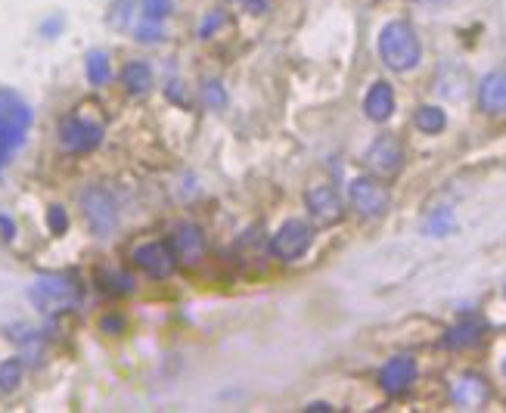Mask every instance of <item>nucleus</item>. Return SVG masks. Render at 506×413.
<instances>
[{
	"label": "nucleus",
	"mask_w": 506,
	"mask_h": 413,
	"mask_svg": "<svg viewBox=\"0 0 506 413\" xmlns=\"http://www.w3.org/2000/svg\"><path fill=\"white\" fill-rule=\"evenodd\" d=\"M47 224H50V234H56V236L66 234V230H69V215H66V208H62V206H50Z\"/></svg>",
	"instance_id": "28"
},
{
	"label": "nucleus",
	"mask_w": 506,
	"mask_h": 413,
	"mask_svg": "<svg viewBox=\"0 0 506 413\" xmlns=\"http://www.w3.org/2000/svg\"><path fill=\"white\" fill-rule=\"evenodd\" d=\"M414 125H416V130H423V134L435 137L447 128V115L441 106H419L414 112Z\"/></svg>",
	"instance_id": "20"
},
{
	"label": "nucleus",
	"mask_w": 506,
	"mask_h": 413,
	"mask_svg": "<svg viewBox=\"0 0 506 413\" xmlns=\"http://www.w3.org/2000/svg\"><path fill=\"white\" fill-rule=\"evenodd\" d=\"M376 47H379V60L392 72H414L419 60H423V43H419L416 28L404 19L382 25Z\"/></svg>",
	"instance_id": "1"
},
{
	"label": "nucleus",
	"mask_w": 506,
	"mask_h": 413,
	"mask_svg": "<svg viewBox=\"0 0 506 413\" xmlns=\"http://www.w3.org/2000/svg\"><path fill=\"white\" fill-rule=\"evenodd\" d=\"M28 299L41 314H66L81 302V286L69 274H41L28 289Z\"/></svg>",
	"instance_id": "3"
},
{
	"label": "nucleus",
	"mask_w": 506,
	"mask_h": 413,
	"mask_svg": "<svg viewBox=\"0 0 506 413\" xmlns=\"http://www.w3.org/2000/svg\"><path fill=\"white\" fill-rule=\"evenodd\" d=\"M488 395H491L488 382H484L482 376H475V373L460 376V379L453 382V389H451L453 404L463 408V410H479L482 404L488 401Z\"/></svg>",
	"instance_id": "14"
},
{
	"label": "nucleus",
	"mask_w": 506,
	"mask_h": 413,
	"mask_svg": "<svg viewBox=\"0 0 506 413\" xmlns=\"http://www.w3.org/2000/svg\"><path fill=\"white\" fill-rule=\"evenodd\" d=\"M23 376H25L23 358H6V360H0V391H4V395L16 391L19 382H23Z\"/></svg>",
	"instance_id": "21"
},
{
	"label": "nucleus",
	"mask_w": 506,
	"mask_h": 413,
	"mask_svg": "<svg viewBox=\"0 0 506 413\" xmlns=\"http://www.w3.org/2000/svg\"><path fill=\"white\" fill-rule=\"evenodd\" d=\"M156 78H153V65L143 62V60H131L125 62V69H121V87H125L128 97L140 100V97H149V91H153Z\"/></svg>",
	"instance_id": "16"
},
{
	"label": "nucleus",
	"mask_w": 506,
	"mask_h": 413,
	"mask_svg": "<svg viewBox=\"0 0 506 413\" xmlns=\"http://www.w3.org/2000/svg\"><path fill=\"white\" fill-rule=\"evenodd\" d=\"M416 373H419L416 360L410 358V354H395V358H388L379 370V389L392 398L407 395L416 382Z\"/></svg>",
	"instance_id": "12"
},
{
	"label": "nucleus",
	"mask_w": 506,
	"mask_h": 413,
	"mask_svg": "<svg viewBox=\"0 0 506 413\" xmlns=\"http://www.w3.org/2000/svg\"><path fill=\"white\" fill-rule=\"evenodd\" d=\"M175 13V0H140V16L165 22Z\"/></svg>",
	"instance_id": "25"
},
{
	"label": "nucleus",
	"mask_w": 506,
	"mask_h": 413,
	"mask_svg": "<svg viewBox=\"0 0 506 413\" xmlns=\"http://www.w3.org/2000/svg\"><path fill=\"white\" fill-rule=\"evenodd\" d=\"M165 28H162V22H156V19H147V16H140V22H134V38L140 41V43H158L165 38Z\"/></svg>",
	"instance_id": "23"
},
{
	"label": "nucleus",
	"mask_w": 506,
	"mask_h": 413,
	"mask_svg": "<svg viewBox=\"0 0 506 413\" xmlns=\"http://www.w3.org/2000/svg\"><path fill=\"white\" fill-rule=\"evenodd\" d=\"M484 339V323L479 321H463L457 326L444 332V345L453 348V351H463V348H475Z\"/></svg>",
	"instance_id": "17"
},
{
	"label": "nucleus",
	"mask_w": 506,
	"mask_h": 413,
	"mask_svg": "<svg viewBox=\"0 0 506 413\" xmlns=\"http://www.w3.org/2000/svg\"><path fill=\"white\" fill-rule=\"evenodd\" d=\"M236 4L245 13H252V16H262V13H267V6H271V0H236Z\"/></svg>",
	"instance_id": "30"
},
{
	"label": "nucleus",
	"mask_w": 506,
	"mask_h": 413,
	"mask_svg": "<svg viewBox=\"0 0 506 413\" xmlns=\"http://www.w3.org/2000/svg\"><path fill=\"white\" fill-rule=\"evenodd\" d=\"M503 376H506V360H503Z\"/></svg>",
	"instance_id": "37"
},
{
	"label": "nucleus",
	"mask_w": 506,
	"mask_h": 413,
	"mask_svg": "<svg viewBox=\"0 0 506 413\" xmlns=\"http://www.w3.org/2000/svg\"><path fill=\"white\" fill-rule=\"evenodd\" d=\"M310 239H314L310 224L295 221V217H292V221H286L283 227L273 234L271 252H273V258H280V261H299L310 249Z\"/></svg>",
	"instance_id": "10"
},
{
	"label": "nucleus",
	"mask_w": 506,
	"mask_h": 413,
	"mask_svg": "<svg viewBox=\"0 0 506 413\" xmlns=\"http://www.w3.org/2000/svg\"><path fill=\"white\" fill-rule=\"evenodd\" d=\"M78 208L93 236H110L119 227V199L110 187L91 184L78 193Z\"/></svg>",
	"instance_id": "4"
},
{
	"label": "nucleus",
	"mask_w": 506,
	"mask_h": 413,
	"mask_svg": "<svg viewBox=\"0 0 506 413\" xmlns=\"http://www.w3.org/2000/svg\"><path fill=\"white\" fill-rule=\"evenodd\" d=\"M364 112L370 121H388L395 115V87L388 82H373L364 97Z\"/></svg>",
	"instance_id": "15"
},
{
	"label": "nucleus",
	"mask_w": 506,
	"mask_h": 413,
	"mask_svg": "<svg viewBox=\"0 0 506 413\" xmlns=\"http://www.w3.org/2000/svg\"><path fill=\"white\" fill-rule=\"evenodd\" d=\"M97 283L103 293L110 295H131L134 293V277L128 271H119V267H110V271H100Z\"/></svg>",
	"instance_id": "19"
},
{
	"label": "nucleus",
	"mask_w": 506,
	"mask_h": 413,
	"mask_svg": "<svg viewBox=\"0 0 506 413\" xmlns=\"http://www.w3.org/2000/svg\"><path fill=\"white\" fill-rule=\"evenodd\" d=\"M131 264L137 271H143L147 277L153 280H168L171 274L177 271V258L171 252L168 243L162 239H149V243H140L131 249Z\"/></svg>",
	"instance_id": "8"
},
{
	"label": "nucleus",
	"mask_w": 506,
	"mask_h": 413,
	"mask_svg": "<svg viewBox=\"0 0 506 413\" xmlns=\"http://www.w3.org/2000/svg\"><path fill=\"white\" fill-rule=\"evenodd\" d=\"M305 208L317 227H332V224H339L345 217L342 196H339L336 187H329V184L310 187V190L305 193Z\"/></svg>",
	"instance_id": "9"
},
{
	"label": "nucleus",
	"mask_w": 506,
	"mask_h": 413,
	"mask_svg": "<svg viewBox=\"0 0 506 413\" xmlns=\"http://www.w3.org/2000/svg\"><path fill=\"white\" fill-rule=\"evenodd\" d=\"M479 109L491 119L506 115V69L488 72L479 82Z\"/></svg>",
	"instance_id": "13"
},
{
	"label": "nucleus",
	"mask_w": 506,
	"mask_h": 413,
	"mask_svg": "<svg viewBox=\"0 0 506 413\" xmlns=\"http://www.w3.org/2000/svg\"><path fill=\"white\" fill-rule=\"evenodd\" d=\"M202 103L208 109H221L227 106V91H224L221 82H205L202 84Z\"/></svg>",
	"instance_id": "27"
},
{
	"label": "nucleus",
	"mask_w": 506,
	"mask_h": 413,
	"mask_svg": "<svg viewBox=\"0 0 506 413\" xmlns=\"http://www.w3.org/2000/svg\"><path fill=\"white\" fill-rule=\"evenodd\" d=\"M91 106H81L78 112L66 115V119L60 121V130H56V137H60V147L69 152V156H88L103 143V134H106V121L103 115L97 112H88Z\"/></svg>",
	"instance_id": "2"
},
{
	"label": "nucleus",
	"mask_w": 506,
	"mask_h": 413,
	"mask_svg": "<svg viewBox=\"0 0 506 413\" xmlns=\"http://www.w3.org/2000/svg\"><path fill=\"white\" fill-rule=\"evenodd\" d=\"M6 158H10V152H4V149H0V171H4V165H6Z\"/></svg>",
	"instance_id": "35"
},
{
	"label": "nucleus",
	"mask_w": 506,
	"mask_h": 413,
	"mask_svg": "<svg viewBox=\"0 0 506 413\" xmlns=\"http://www.w3.org/2000/svg\"><path fill=\"white\" fill-rule=\"evenodd\" d=\"M168 245H171V252H175L177 264H184V267H196L199 261L205 258V249H208L202 227H196V224H186V221L177 224V227L171 230Z\"/></svg>",
	"instance_id": "11"
},
{
	"label": "nucleus",
	"mask_w": 506,
	"mask_h": 413,
	"mask_svg": "<svg viewBox=\"0 0 506 413\" xmlns=\"http://www.w3.org/2000/svg\"><path fill=\"white\" fill-rule=\"evenodd\" d=\"M348 202L360 217L376 221V217H382L392 208V193L379 178L367 174V178H354L348 184Z\"/></svg>",
	"instance_id": "6"
},
{
	"label": "nucleus",
	"mask_w": 506,
	"mask_h": 413,
	"mask_svg": "<svg viewBox=\"0 0 506 413\" xmlns=\"http://www.w3.org/2000/svg\"><path fill=\"white\" fill-rule=\"evenodd\" d=\"M0 230H4V239H13V236H16V224H13V217L0 215Z\"/></svg>",
	"instance_id": "33"
},
{
	"label": "nucleus",
	"mask_w": 506,
	"mask_h": 413,
	"mask_svg": "<svg viewBox=\"0 0 506 413\" xmlns=\"http://www.w3.org/2000/svg\"><path fill=\"white\" fill-rule=\"evenodd\" d=\"M224 22H227V16H224V13L218 10V13H212V16H205V22H202V28H199V38H212V32H218V28L224 25Z\"/></svg>",
	"instance_id": "29"
},
{
	"label": "nucleus",
	"mask_w": 506,
	"mask_h": 413,
	"mask_svg": "<svg viewBox=\"0 0 506 413\" xmlns=\"http://www.w3.org/2000/svg\"><path fill=\"white\" fill-rule=\"evenodd\" d=\"M364 168L379 180H392L404 168V147L392 134H382L367 147L364 152Z\"/></svg>",
	"instance_id": "7"
},
{
	"label": "nucleus",
	"mask_w": 506,
	"mask_h": 413,
	"mask_svg": "<svg viewBox=\"0 0 506 413\" xmlns=\"http://www.w3.org/2000/svg\"><path fill=\"white\" fill-rule=\"evenodd\" d=\"M414 4H429L432 6V4H444V0H414Z\"/></svg>",
	"instance_id": "36"
},
{
	"label": "nucleus",
	"mask_w": 506,
	"mask_h": 413,
	"mask_svg": "<svg viewBox=\"0 0 506 413\" xmlns=\"http://www.w3.org/2000/svg\"><path fill=\"white\" fill-rule=\"evenodd\" d=\"M100 326H103V332H112V336H115V332L125 330V317H121V314H110V317H103V323H100Z\"/></svg>",
	"instance_id": "31"
},
{
	"label": "nucleus",
	"mask_w": 506,
	"mask_h": 413,
	"mask_svg": "<svg viewBox=\"0 0 506 413\" xmlns=\"http://www.w3.org/2000/svg\"><path fill=\"white\" fill-rule=\"evenodd\" d=\"M503 295H506V283H503Z\"/></svg>",
	"instance_id": "38"
},
{
	"label": "nucleus",
	"mask_w": 506,
	"mask_h": 413,
	"mask_svg": "<svg viewBox=\"0 0 506 413\" xmlns=\"http://www.w3.org/2000/svg\"><path fill=\"white\" fill-rule=\"evenodd\" d=\"M32 106L16 91L0 87V149L13 152L23 147L28 128H32Z\"/></svg>",
	"instance_id": "5"
},
{
	"label": "nucleus",
	"mask_w": 506,
	"mask_h": 413,
	"mask_svg": "<svg viewBox=\"0 0 506 413\" xmlns=\"http://www.w3.org/2000/svg\"><path fill=\"white\" fill-rule=\"evenodd\" d=\"M84 75L93 87H106L112 84V60L106 50H91L88 60H84Z\"/></svg>",
	"instance_id": "18"
},
{
	"label": "nucleus",
	"mask_w": 506,
	"mask_h": 413,
	"mask_svg": "<svg viewBox=\"0 0 506 413\" xmlns=\"http://www.w3.org/2000/svg\"><path fill=\"white\" fill-rule=\"evenodd\" d=\"M453 227H457L453 215L447 212V208H441V212H435V215L429 217V224H425V234H432V236H447Z\"/></svg>",
	"instance_id": "26"
},
{
	"label": "nucleus",
	"mask_w": 506,
	"mask_h": 413,
	"mask_svg": "<svg viewBox=\"0 0 506 413\" xmlns=\"http://www.w3.org/2000/svg\"><path fill=\"white\" fill-rule=\"evenodd\" d=\"M308 410H317V413H327V410H332L329 404H323V401H314V404H308Z\"/></svg>",
	"instance_id": "34"
},
{
	"label": "nucleus",
	"mask_w": 506,
	"mask_h": 413,
	"mask_svg": "<svg viewBox=\"0 0 506 413\" xmlns=\"http://www.w3.org/2000/svg\"><path fill=\"white\" fill-rule=\"evenodd\" d=\"M165 93H168V100H175V103H186L184 84H180V82H168V84H165Z\"/></svg>",
	"instance_id": "32"
},
{
	"label": "nucleus",
	"mask_w": 506,
	"mask_h": 413,
	"mask_svg": "<svg viewBox=\"0 0 506 413\" xmlns=\"http://www.w3.org/2000/svg\"><path fill=\"white\" fill-rule=\"evenodd\" d=\"M137 0H115L110 10V25L115 28H131V19L137 16Z\"/></svg>",
	"instance_id": "24"
},
{
	"label": "nucleus",
	"mask_w": 506,
	"mask_h": 413,
	"mask_svg": "<svg viewBox=\"0 0 506 413\" xmlns=\"http://www.w3.org/2000/svg\"><path fill=\"white\" fill-rule=\"evenodd\" d=\"M6 339L16 342L23 351H38V345H41V332L28 323H10L6 326Z\"/></svg>",
	"instance_id": "22"
}]
</instances>
